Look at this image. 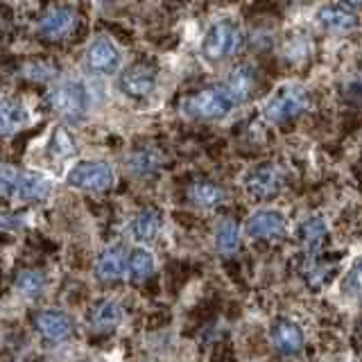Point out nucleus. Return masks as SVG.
Here are the masks:
<instances>
[{"mask_svg":"<svg viewBox=\"0 0 362 362\" xmlns=\"http://www.w3.org/2000/svg\"><path fill=\"white\" fill-rule=\"evenodd\" d=\"M45 102L54 111V116H59L68 124H79L88 116V90L82 82H75V79L57 82L48 90Z\"/></svg>","mask_w":362,"mask_h":362,"instance_id":"nucleus-1","label":"nucleus"},{"mask_svg":"<svg viewBox=\"0 0 362 362\" xmlns=\"http://www.w3.org/2000/svg\"><path fill=\"white\" fill-rule=\"evenodd\" d=\"M245 45V34L240 30V25L229 18L213 23V25L206 30L202 39V57L211 64H220L229 57L238 54Z\"/></svg>","mask_w":362,"mask_h":362,"instance_id":"nucleus-2","label":"nucleus"},{"mask_svg":"<svg viewBox=\"0 0 362 362\" xmlns=\"http://www.w3.org/2000/svg\"><path fill=\"white\" fill-rule=\"evenodd\" d=\"M233 100L222 86H206L199 88L195 93H190L184 102H181V111L186 113L192 120H204V122H213V120H222L231 113L233 109Z\"/></svg>","mask_w":362,"mask_h":362,"instance_id":"nucleus-3","label":"nucleus"},{"mask_svg":"<svg viewBox=\"0 0 362 362\" xmlns=\"http://www.w3.org/2000/svg\"><path fill=\"white\" fill-rule=\"evenodd\" d=\"M3 195L7 199L43 202L52 195V184L48 177L32 170H16L11 165L3 168Z\"/></svg>","mask_w":362,"mask_h":362,"instance_id":"nucleus-4","label":"nucleus"},{"mask_svg":"<svg viewBox=\"0 0 362 362\" xmlns=\"http://www.w3.org/2000/svg\"><path fill=\"white\" fill-rule=\"evenodd\" d=\"M310 105H313V98L308 93V88H303L301 84H286L265 102L263 111L269 122L283 124V122H292L299 116H303V113L310 109Z\"/></svg>","mask_w":362,"mask_h":362,"instance_id":"nucleus-5","label":"nucleus"},{"mask_svg":"<svg viewBox=\"0 0 362 362\" xmlns=\"http://www.w3.org/2000/svg\"><path fill=\"white\" fill-rule=\"evenodd\" d=\"M116 173L107 161H82L66 175V184L84 192H105L113 186Z\"/></svg>","mask_w":362,"mask_h":362,"instance_id":"nucleus-6","label":"nucleus"},{"mask_svg":"<svg viewBox=\"0 0 362 362\" xmlns=\"http://www.w3.org/2000/svg\"><path fill=\"white\" fill-rule=\"evenodd\" d=\"M286 188V175L274 163H260L254 170H249L245 177V190L249 197L267 202L279 197Z\"/></svg>","mask_w":362,"mask_h":362,"instance_id":"nucleus-7","label":"nucleus"},{"mask_svg":"<svg viewBox=\"0 0 362 362\" xmlns=\"http://www.w3.org/2000/svg\"><path fill=\"white\" fill-rule=\"evenodd\" d=\"M84 66L95 75H116L122 66V52L109 37H98L84 52Z\"/></svg>","mask_w":362,"mask_h":362,"instance_id":"nucleus-8","label":"nucleus"},{"mask_svg":"<svg viewBox=\"0 0 362 362\" xmlns=\"http://www.w3.org/2000/svg\"><path fill=\"white\" fill-rule=\"evenodd\" d=\"M32 326L45 344L68 342L75 333L73 320L62 310H41L32 317Z\"/></svg>","mask_w":362,"mask_h":362,"instance_id":"nucleus-9","label":"nucleus"},{"mask_svg":"<svg viewBox=\"0 0 362 362\" xmlns=\"http://www.w3.org/2000/svg\"><path fill=\"white\" fill-rule=\"evenodd\" d=\"M258 68L254 64H235L229 73H226L224 82L220 84L229 98L233 100V105H245L247 100H252V95L258 88Z\"/></svg>","mask_w":362,"mask_h":362,"instance_id":"nucleus-10","label":"nucleus"},{"mask_svg":"<svg viewBox=\"0 0 362 362\" xmlns=\"http://www.w3.org/2000/svg\"><path fill=\"white\" fill-rule=\"evenodd\" d=\"M247 233L256 238V240L276 243L288 233V220L281 211L274 209H260L252 213V218L247 220Z\"/></svg>","mask_w":362,"mask_h":362,"instance_id":"nucleus-11","label":"nucleus"},{"mask_svg":"<svg viewBox=\"0 0 362 362\" xmlns=\"http://www.w3.org/2000/svg\"><path fill=\"white\" fill-rule=\"evenodd\" d=\"M118 88L132 100H147L156 90V71L147 64H134L118 77Z\"/></svg>","mask_w":362,"mask_h":362,"instance_id":"nucleus-12","label":"nucleus"},{"mask_svg":"<svg viewBox=\"0 0 362 362\" xmlns=\"http://www.w3.org/2000/svg\"><path fill=\"white\" fill-rule=\"evenodd\" d=\"M77 25V11L71 5H59L48 9L39 21V34L48 41H62Z\"/></svg>","mask_w":362,"mask_h":362,"instance_id":"nucleus-13","label":"nucleus"},{"mask_svg":"<svg viewBox=\"0 0 362 362\" xmlns=\"http://www.w3.org/2000/svg\"><path fill=\"white\" fill-rule=\"evenodd\" d=\"M272 342H274V349L279 354L297 356L305 346L303 328L292 320H279L274 326H272Z\"/></svg>","mask_w":362,"mask_h":362,"instance_id":"nucleus-14","label":"nucleus"},{"mask_svg":"<svg viewBox=\"0 0 362 362\" xmlns=\"http://www.w3.org/2000/svg\"><path fill=\"white\" fill-rule=\"evenodd\" d=\"M315 21L324 32H331V34H349V32L360 28L358 14H354V11L346 9V7H339V5L322 7L320 11H317Z\"/></svg>","mask_w":362,"mask_h":362,"instance_id":"nucleus-15","label":"nucleus"},{"mask_svg":"<svg viewBox=\"0 0 362 362\" xmlns=\"http://www.w3.org/2000/svg\"><path fill=\"white\" fill-rule=\"evenodd\" d=\"M127 252L122 245H111L95 260V279L100 283H116L127 269Z\"/></svg>","mask_w":362,"mask_h":362,"instance_id":"nucleus-16","label":"nucleus"},{"mask_svg":"<svg viewBox=\"0 0 362 362\" xmlns=\"http://www.w3.org/2000/svg\"><path fill=\"white\" fill-rule=\"evenodd\" d=\"M186 197L192 206L197 209H215L220 206L224 202L226 192L224 188L218 184V181H211V179H195L186 190Z\"/></svg>","mask_w":362,"mask_h":362,"instance_id":"nucleus-17","label":"nucleus"},{"mask_svg":"<svg viewBox=\"0 0 362 362\" xmlns=\"http://www.w3.org/2000/svg\"><path fill=\"white\" fill-rule=\"evenodd\" d=\"M122 322V305L113 299H102L90 310V326L98 333H109Z\"/></svg>","mask_w":362,"mask_h":362,"instance_id":"nucleus-18","label":"nucleus"},{"mask_svg":"<svg viewBox=\"0 0 362 362\" xmlns=\"http://www.w3.org/2000/svg\"><path fill=\"white\" fill-rule=\"evenodd\" d=\"M129 168L136 177H154L158 175V170L163 168V154L156 150V147H139L129 154Z\"/></svg>","mask_w":362,"mask_h":362,"instance_id":"nucleus-19","label":"nucleus"},{"mask_svg":"<svg viewBox=\"0 0 362 362\" xmlns=\"http://www.w3.org/2000/svg\"><path fill=\"white\" fill-rule=\"evenodd\" d=\"M163 226V215L156 209H143L134 215L132 220V235L141 243H152L156 240L158 231Z\"/></svg>","mask_w":362,"mask_h":362,"instance_id":"nucleus-20","label":"nucleus"},{"mask_svg":"<svg viewBox=\"0 0 362 362\" xmlns=\"http://www.w3.org/2000/svg\"><path fill=\"white\" fill-rule=\"evenodd\" d=\"M326 235H328V222L324 215H310L308 220H303L299 224V231H297V238L305 252L320 249L322 243L326 240Z\"/></svg>","mask_w":362,"mask_h":362,"instance_id":"nucleus-21","label":"nucleus"},{"mask_svg":"<svg viewBox=\"0 0 362 362\" xmlns=\"http://www.w3.org/2000/svg\"><path fill=\"white\" fill-rule=\"evenodd\" d=\"M0 120H3V136L16 134L30 122L28 107L16 98H5L3 100V111H0Z\"/></svg>","mask_w":362,"mask_h":362,"instance_id":"nucleus-22","label":"nucleus"},{"mask_svg":"<svg viewBox=\"0 0 362 362\" xmlns=\"http://www.w3.org/2000/svg\"><path fill=\"white\" fill-rule=\"evenodd\" d=\"M240 245H243L240 224L231 218L220 220L218 226H215V247H218L224 256H231L240 249Z\"/></svg>","mask_w":362,"mask_h":362,"instance_id":"nucleus-23","label":"nucleus"},{"mask_svg":"<svg viewBox=\"0 0 362 362\" xmlns=\"http://www.w3.org/2000/svg\"><path fill=\"white\" fill-rule=\"evenodd\" d=\"M154 269H156V263H154V256L147 252L143 247H136L129 252V258H127V274L134 283H147L152 276H154Z\"/></svg>","mask_w":362,"mask_h":362,"instance_id":"nucleus-24","label":"nucleus"},{"mask_svg":"<svg viewBox=\"0 0 362 362\" xmlns=\"http://www.w3.org/2000/svg\"><path fill=\"white\" fill-rule=\"evenodd\" d=\"M14 290L23 299H39L45 290V274L41 269H21L14 276Z\"/></svg>","mask_w":362,"mask_h":362,"instance_id":"nucleus-25","label":"nucleus"},{"mask_svg":"<svg viewBox=\"0 0 362 362\" xmlns=\"http://www.w3.org/2000/svg\"><path fill=\"white\" fill-rule=\"evenodd\" d=\"M310 52H313L310 37L303 32L292 34V37L286 41V45H283V57H286V62H290V64H303L310 57Z\"/></svg>","mask_w":362,"mask_h":362,"instance_id":"nucleus-26","label":"nucleus"},{"mask_svg":"<svg viewBox=\"0 0 362 362\" xmlns=\"http://www.w3.org/2000/svg\"><path fill=\"white\" fill-rule=\"evenodd\" d=\"M77 154V141L75 136L68 132L66 127H57L50 136V156L59 158V161H64V158H71Z\"/></svg>","mask_w":362,"mask_h":362,"instance_id":"nucleus-27","label":"nucleus"},{"mask_svg":"<svg viewBox=\"0 0 362 362\" xmlns=\"http://www.w3.org/2000/svg\"><path fill=\"white\" fill-rule=\"evenodd\" d=\"M339 290L346 299H360L362 297V258H358L354 265L349 267V272L342 276Z\"/></svg>","mask_w":362,"mask_h":362,"instance_id":"nucleus-28","label":"nucleus"},{"mask_svg":"<svg viewBox=\"0 0 362 362\" xmlns=\"http://www.w3.org/2000/svg\"><path fill=\"white\" fill-rule=\"evenodd\" d=\"M57 73H59V66H57L54 62H48V59H34V62H28L25 66H23V77L34 79V82L52 79Z\"/></svg>","mask_w":362,"mask_h":362,"instance_id":"nucleus-29","label":"nucleus"},{"mask_svg":"<svg viewBox=\"0 0 362 362\" xmlns=\"http://www.w3.org/2000/svg\"><path fill=\"white\" fill-rule=\"evenodd\" d=\"M349 7H362V0H342Z\"/></svg>","mask_w":362,"mask_h":362,"instance_id":"nucleus-30","label":"nucleus"}]
</instances>
